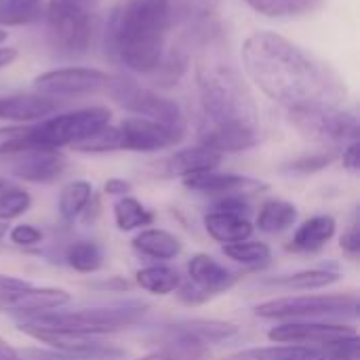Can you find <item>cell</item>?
<instances>
[{
	"label": "cell",
	"mask_w": 360,
	"mask_h": 360,
	"mask_svg": "<svg viewBox=\"0 0 360 360\" xmlns=\"http://www.w3.org/2000/svg\"><path fill=\"white\" fill-rule=\"evenodd\" d=\"M247 76L272 101L287 110L340 105L346 95L342 78L308 51L276 32H255L243 44Z\"/></svg>",
	"instance_id": "6da1fadb"
},
{
	"label": "cell",
	"mask_w": 360,
	"mask_h": 360,
	"mask_svg": "<svg viewBox=\"0 0 360 360\" xmlns=\"http://www.w3.org/2000/svg\"><path fill=\"white\" fill-rule=\"evenodd\" d=\"M173 0H124L105 27V51L135 74H156L167 57Z\"/></svg>",
	"instance_id": "7a4b0ae2"
},
{
	"label": "cell",
	"mask_w": 360,
	"mask_h": 360,
	"mask_svg": "<svg viewBox=\"0 0 360 360\" xmlns=\"http://www.w3.org/2000/svg\"><path fill=\"white\" fill-rule=\"evenodd\" d=\"M196 80L205 127H234L259 131L255 101L245 86L238 72L219 59H200L196 65Z\"/></svg>",
	"instance_id": "3957f363"
},
{
	"label": "cell",
	"mask_w": 360,
	"mask_h": 360,
	"mask_svg": "<svg viewBox=\"0 0 360 360\" xmlns=\"http://www.w3.org/2000/svg\"><path fill=\"white\" fill-rule=\"evenodd\" d=\"M146 314L143 304H122L110 308H91V310H74V312H38L25 314L19 321V327L42 329V331H61V333H78V335H101V333H118L133 325H137Z\"/></svg>",
	"instance_id": "277c9868"
},
{
	"label": "cell",
	"mask_w": 360,
	"mask_h": 360,
	"mask_svg": "<svg viewBox=\"0 0 360 360\" xmlns=\"http://www.w3.org/2000/svg\"><path fill=\"white\" fill-rule=\"evenodd\" d=\"M97 0H46V30L51 46L61 55H84L97 32Z\"/></svg>",
	"instance_id": "5b68a950"
},
{
	"label": "cell",
	"mask_w": 360,
	"mask_h": 360,
	"mask_svg": "<svg viewBox=\"0 0 360 360\" xmlns=\"http://www.w3.org/2000/svg\"><path fill=\"white\" fill-rule=\"evenodd\" d=\"M110 120L112 112L103 105L63 112L40 120L36 127H30V146L32 150H59L63 146H78L105 129Z\"/></svg>",
	"instance_id": "8992f818"
},
{
	"label": "cell",
	"mask_w": 360,
	"mask_h": 360,
	"mask_svg": "<svg viewBox=\"0 0 360 360\" xmlns=\"http://www.w3.org/2000/svg\"><path fill=\"white\" fill-rule=\"evenodd\" d=\"M103 91L127 112L139 118L165 122V124H184L181 110L175 101L162 97L160 93L135 82L127 76H110Z\"/></svg>",
	"instance_id": "52a82bcc"
},
{
	"label": "cell",
	"mask_w": 360,
	"mask_h": 360,
	"mask_svg": "<svg viewBox=\"0 0 360 360\" xmlns=\"http://www.w3.org/2000/svg\"><path fill=\"white\" fill-rule=\"evenodd\" d=\"M289 118L293 127L321 143H346L356 141L359 137V120L340 105H308L289 110Z\"/></svg>",
	"instance_id": "ba28073f"
},
{
	"label": "cell",
	"mask_w": 360,
	"mask_h": 360,
	"mask_svg": "<svg viewBox=\"0 0 360 360\" xmlns=\"http://www.w3.org/2000/svg\"><path fill=\"white\" fill-rule=\"evenodd\" d=\"M359 310L356 295H302L264 302L255 308L262 319H327V316H354Z\"/></svg>",
	"instance_id": "9c48e42d"
},
{
	"label": "cell",
	"mask_w": 360,
	"mask_h": 360,
	"mask_svg": "<svg viewBox=\"0 0 360 360\" xmlns=\"http://www.w3.org/2000/svg\"><path fill=\"white\" fill-rule=\"evenodd\" d=\"M68 302L70 295L63 289L34 287L19 278L0 276V312H19L25 316L59 310Z\"/></svg>",
	"instance_id": "30bf717a"
},
{
	"label": "cell",
	"mask_w": 360,
	"mask_h": 360,
	"mask_svg": "<svg viewBox=\"0 0 360 360\" xmlns=\"http://www.w3.org/2000/svg\"><path fill=\"white\" fill-rule=\"evenodd\" d=\"M186 135L184 124H165L139 116H131L116 127L118 150L158 152L177 146Z\"/></svg>",
	"instance_id": "8fae6325"
},
{
	"label": "cell",
	"mask_w": 360,
	"mask_h": 360,
	"mask_svg": "<svg viewBox=\"0 0 360 360\" xmlns=\"http://www.w3.org/2000/svg\"><path fill=\"white\" fill-rule=\"evenodd\" d=\"M236 325L224 323V321H205V319H194V321H181L171 325L165 331V340L169 344L167 350L198 356L207 346L226 342L236 335Z\"/></svg>",
	"instance_id": "7c38bea8"
},
{
	"label": "cell",
	"mask_w": 360,
	"mask_h": 360,
	"mask_svg": "<svg viewBox=\"0 0 360 360\" xmlns=\"http://www.w3.org/2000/svg\"><path fill=\"white\" fill-rule=\"evenodd\" d=\"M110 74L97 68H57L34 78V89L46 97H72L103 91Z\"/></svg>",
	"instance_id": "4fadbf2b"
},
{
	"label": "cell",
	"mask_w": 360,
	"mask_h": 360,
	"mask_svg": "<svg viewBox=\"0 0 360 360\" xmlns=\"http://www.w3.org/2000/svg\"><path fill=\"white\" fill-rule=\"evenodd\" d=\"M25 335L51 346L59 352L61 359L70 360H112L122 359L124 352L95 340V335H78V333H61V331H42V329H27L19 327Z\"/></svg>",
	"instance_id": "5bb4252c"
},
{
	"label": "cell",
	"mask_w": 360,
	"mask_h": 360,
	"mask_svg": "<svg viewBox=\"0 0 360 360\" xmlns=\"http://www.w3.org/2000/svg\"><path fill=\"white\" fill-rule=\"evenodd\" d=\"M356 335L354 327L329 325V323H289L274 327L268 338L276 344H300V346H325L344 338Z\"/></svg>",
	"instance_id": "9a60e30c"
},
{
	"label": "cell",
	"mask_w": 360,
	"mask_h": 360,
	"mask_svg": "<svg viewBox=\"0 0 360 360\" xmlns=\"http://www.w3.org/2000/svg\"><path fill=\"white\" fill-rule=\"evenodd\" d=\"M188 274H190V281L194 283V293L186 297L188 302H200L211 295L224 293L236 283V274L232 270H228L217 259L205 253H198L190 259Z\"/></svg>",
	"instance_id": "2e32d148"
},
{
	"label": "cell",
	"mask_w": 360,
	"mask_h": 360,
	"mask_svg": "<svg viewBox=\"0 0 360 360\" xmlns=\"http://www.w3.org/2000/svg\"><path fill=\"white\" fill-rule=\"evenodd\" d=\"M55 110H57V101L40 93L11 95L0 99V120H8V122L44 120Z\"/></svg>",
	"instance_id": "e0dca14e"
},
{
	"label": "cell",
	"mask_w": 360,
	"mask_h": 360,
	"mask_svg": "<svg viewBox=\"0 0 360 360\" xmlns=\"http://www.w3.org/2000/svg\"><path fill=\"white\" fill-rule=\"evenodd\" d=\"M65 158L57 150H30L23 152V158H19L13 171L25 181L49 184L65 171Z\"/></svg>",
	"instance_id": "ac0fdd59"
},
{
	"label": "cell",
	"mask_w": 360,
	"mask_h": 360,
	"mask_svg": "<svg viewBox=\"0 0 360 360\" xmlns=\"http://www.w3.org/2000/svg\"><path fill=\"white\" fill-rule=\"evenodd\" d=\"M184 186L194 190V192H202V194H234L240 192L245 188H262V184L251 181L247 177L234 175V173H217L213 171H202V173H194L184 177Z\"/></svg>",
	"instance_id": "d6986e66"
},
{
	"label": "cell",
	"mask_w": 360,
	"mask_h": 360,
	"mask_svg": "<svg viewBox=\"0 0 360 360\" xmlns=\"http://www.w3.org/2000/svg\"><path fill=\"white\" fill-rule=\"evenodd\" d=\"M205 228L211 238L224 245L243 243L253 234V226L245 215L226 213V211H213L205 217Z\"/></svg>",
	"instance_id": "ffe728a7"
},
{
	"label": "cell",
	"mask_w": 360,
	"mask_h": 360,
	"mask_svg": "<svg viewBox=\"0 0 360 360\" xmlns=\"http://www.w3.org/2000/svg\"><path fill=\"white\" fill-rule=\"evenodd\" d=\"M219 162H221V154L219 152L198 143L194 148H186V150L175 152L167 160V167H169V173L188 177V175H194V173L213 171V169H217Z\"/></svg>",
	"instance_id": "44dd1931"
},
{
	"label": "cell",
	"mask_w": 360,
	"mask_h": 360,
	"mask_svg": "<svg viewBox=\"0 0 360 360\" xmlns=\"http://www.w3.org/2000/svg\"><path fill=\"white\" fill-rule=\"evenodd\" d=\"M335 234V219L331 215H316L308 221H304L289 245L291 251H302V253H312L323 249Z\"/></svg>",
	"instance_id": "7402d4cb"
},
{
	"label": "cell",
	"mask_w": 360,
	"mask_h": 360,
	"mask_svg": "<svg viewBox=\"0 0 360 360\" xmlns=\"http://www.w3.org/2000/svg\"><path fill=\"white\" fill-rule=\"evenodd\" d=\"M133 247L154 259H173L181 253V243L165 230H143L133 238Z\"/></svg>",
	"instance_id": "603a6c76"
},
{
	"label": "cell",
	"mask_w": 360,
	"mask_h": 360,
	"mask_svg": "<svg viewBox=\"0 0 360 360\" xmlns=\"http://www.w3.org/2000/svg\"><path fill=\"white\" fill-rule=\"evenodd\" d=\"M44 13L46 0H0V27L36 23Z\"/></svg>",
	"instance_id": "cb8c5ba5"
},
{
	"label": "cell",
	"mask_w": 360,
	"mask_h": 360,
	"mask_svg": "<svg viewBox=\"0 0 360 360\" xmlns=\"http://www.w3.org/2000/svg\"><path fill=\"white\" fill-rule=\"evenodd\" d=\"M255 13L272 19H289V17H304L314 13L323 0H245Z\"/></svg>",
	"instance_id": "d4e9b609"
},
{
	"label": "cell",
	"mask_w": 360,
	"mask_h": 360,
	"mask_svg": "<svg viewBox=\"0 0 360 360\" xmlns=\"http://www.w3.org/2000/svg\"><path fill=\"white\" fill-rule=\"evenodd\" d=\"M295 219H297V209L291 202L272 198L262 205L257 215V228L268 234H278L289 226H293Z\"/></svg>",
	"instance_id": "484cf974"
},
{
	"label": "cell",
	"mask_w": 360,
	"mask_h": 360,
	"mask_svg": "<svg viewBox=\"0 0 360 360\" xmlns=\"http://www.w3.org/2000/svg\"><path fill=\"white\" fill-rule=\"evenodd\" d=\"M137 285L154 295H169L179 287V274L169 266H150L137 272Z\"/></svg>",
	"instance_id": "4316f807"
},
{
	"label": "cell",
	"mask_w": 360,
	"mask_h": 360,
	"mask_svg": "<svg viewBox=\"0 0 360 360\" xmlns=\"http://www.w3.org/2000/svg\"><path fill=\"white\" fill-rule=\"evenodd\" d=\"M114 219H116L118 230L131 232V230H135V228L150 226L152 219H154V215H152L137 198L122 196V198L114 205Z\"/></svg>",
	"instance_id": "83f0119b"
},
{
	"label": "cell",
	"mask_w": 360,
	"mask_h": 360,
	"mask_svg": "<svg viewBox=\"0 0 360 360\" xmlns=\"http://www.w3.org/2000/svg\"><path fill=\"white\" fill-rule=\"evenodd\" d=\"M319 346H300V344H285V346H270V348H253L236 360H308L316 354Z\"/></svg>",
	"instance_id": "f1b7e54d"
},
{
	"label": "cell",
	"mask_w": 360,
	"mask_h": 360,
	"mask_svg": "<svg viewBox=\"0 0 360 360\" xmlns=\"http://www.w3.org/2000/svg\"><path fill=\"white\" fill-rule=\"evenodd\" d=\"M93 196V186L89 181H72L59 194V213L63 219L78 217Z\"/></svg>",
	"instance_id": "f546056e"
},
{
	"label": "cell",
	"mask_w": 360,
	"mask_h": 360,
	"mask_svg": "<svg viewBox=\"0 0 360 360\" xmlns=\"http://www.w3.org/2000/svg\"><path fill=\"white\" fill-rule=\"evenodd\" d=\"M340 274L338 272H329V270H304L297 274H289L283 278H274L270 281V285H278V287H287V289H323L329 287L333 283H338Z\"/></svg>",
	"instance_id": "4dcf8cb0"
},
{
	"label": "cell",
	"mask_w": 360,
	"mask_h": 360,
	"mask_svg": "<svg viewBox=\"0 0 360 360\" xmlns=\"http://www.w3.org/2000/svg\"><path fill=\"white\" fill-rule=\"evenodd\" d=\"M68 264L82 272V274H91V272H97L103 264V253L101 249L91 243V240H78L74 243L70 249H68V255H65Z\"/></svg>",
	"instance_id": "1f68e13d"
},
{
	"label": "cell",
	"mask_w": 360,
	"mask_h": 360,
	"mask_svg": "<svg viewBox=\"0 0 360 360\" xmlns=\"http://www.w3.org/2000/svg\"><path fill=\"white\" fill-rule=\"evenodd\" d=\"M224 253L245 266H264L270 259V247L266 243H234V245H224Z\"/></svg>",
	"instance_id": "d6a6232c"
},
{
	"label": "cell",
	"mask_w": 360,
	"mask_h": 360,
	"mask_svg": "<svg viewBox=\"0 0 360 360\" xmlns=\"http://www.w3.org/2000/svg\"><path fill=\"white\" fill-rule=\"evenodd\" d=\"M308 360H360L359 335L344 338V340L319 346L316 354Z\"/></svg>",
	"instance_id": "836d02e7"
},
{
	"label": "cell",
	"mask_w": 360,
	"mask_h": 360,
	"mask_svg": "<svg viewBox=\"0 0 360 360\" xmlns=\"http://www.w3.org/2000/svg\"><path fill=\"white\" fill-rule=\"evenodd\" d=\"M32 205L30 194L23 188H4L0 192V221H11L23 215Z\"/></svg>",
	"instance_id": "e575fe53"
},
{
	"label": "cell",
	"mask_w": 360,
	"mask_h": 360,
	"mask_svg": "<svg viewBox=\"0 0 360 360\" xmlns=\"http://www.w3.org/2000/svg\"><path fill=\"white\" fill-rule=\"evenodd\" d=\"M30 150V127L13 124L0 129V154H19Z\"/></svg>",
	"instance_id": "d590c367"
},
{
	"label": "cell",
	"mask_w": 360,
	"mask_h": 360,
	"mask_svg": "<svg viewBox=\"0 0 360 360\" xmlns=\"http://www.w3.org/2000/svg\"><path fill=\"white\" fill-rule=\"evenodd\" d=\"M333 158H335L333 152H321V154H312V156L297 158L295 162H291V169L293 171H300V173H312V171H319V169L327 167Z\"/></svg>",
	"instance_id": "8d00e7d4"
},
{
	"label": "cell",
	"mask_w": 360,
	"mask_h": 360,
	"mask_svg": "<svg viewBox=\"0 0 360 360\" xmlns=\"http://www.w3.org/2000/svg\"><path fill=\"white\" fill-rule=\"evenodd\" d=\"M8 236H11V243H15V245H19V247H32V245L40 243V238H42L40 230H36V228L30 226V224L15 226V228L11 230Z\"/></svg>",
	"instance_id": "74e56055"
},
{
	"label": "cell",
	"mask_w": 360,
	"mask_h": 360,
	"mask_svg": "<svg viewBox=\"0 0 360 360\" xmlns=\"http://www.w3.org/2000/svg\"><path fill=\"white\" fill-rule=\"evenodd\" d=\"M342 249H344V253H346L348 257H352V259L359 257L360 232L356 224H354L348 232H344V236H342Z\"/></svg>",
	"instance_id": "f35d334b"
},
{
	"label": "cell",
	"mask_w": 360,
	"mask_h": 360,
	"mask_svg": "<svg viewBox=\"0 0 360 360\" xmlns=\"http://www.w3.org/2000/svg\"><path fill=\"white\" fill-rule=\"evenodd\" d=\"M344 167L352 173H356L360 167V152L359 141H352L346 150H344Z\"/></svg>",
	"instance_id": "ab89813d"
},
{
	"label": "cell",
	"mask_w": 360,
	"mask_h": 360,
	"mask_svg": "<svg viewBox=\"0 0 360 360\" xmlns=\"http://www.w3.org/2000/svg\"><path fill=\"white\" fill-rule=\"evenodd\" d=\"M129 190H131V186H129V181H124V179H110V181H105V192H108V194L124 196Z\"/></svg>",
	"instance_id": "60d3db41"
},
{
	"label": "cell",
	"mask_w": 360,
	"mask_h": 360,
	"mask_svg": "<svg viewBox=\"0 0 360 360\" xmlns=\"http://www.w3.org/2000/svg\"><path fill=\"white\" fill-rule=\"evenodd\" d=\"M17 59V49L13 46H0V70L8 68Z\"/></svg>",
	"instance_id": "b9f144b4"
},
{
	"label": "cell",
	"mask_w": 360,
	"mask_h": 360,
	"mask_svg": "<svg viewBox=\"0 0 360 360\" xmlns=\"http://www.w3.org/2000/svg\"><path fill=\"white\" fill-rule=\"evenodd\" d=\"M0 360H21V354L0 338Z\"/></svg>",
	"instance_id": "7bdbcfd3"
},
{
	"label": "cell",
	"mask_w": 360,
	"mask_h": 360,
	"mask_svg": "<svg viewBox=\"0 0 360 360\" xmlns=\"http://www.w3.org/2000/svg\"><path fill=\"white\" fill-rule=\"evenodd\" d=\"M6 234V221H0V238Z\"/></svg>",
	"instance_id": "ee69618b"
},
{
	"label": "cell",
	"mask_w": 360,
	"mask_h": 360,
	"mask_svg": "<svg viewBox=\"0 0 360 360\" xmlns=\"http://www.w3.org/2000/svg\"><path fill=\"white\" fill-rule=\"evenodd\" d=\"M4 40H6V32H2V30H0V44H2Z\"/></svg>",
	"instance_id": "f6af8a7d"
},
{
	"label": "cell",
	"mask_w": 360,
	"mask_h": 360,
	"mask_svg": "<svg viewBox=\"0 0 360 360\" xmlns=\"http://www.w3.org/2000/svg\"><path fill=\"white\" fill-rule=\"evenodd\" d=\"M4 188H6V181H4V179H2V177H0V192H2V190H4Z\"/></svg>",
	"instance_id": "bcb514c9"
}]
</instances>
